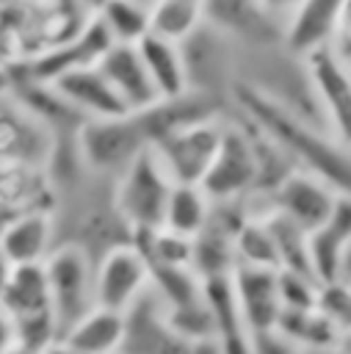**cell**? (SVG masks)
I'll return each instance as SVG.
<instances>
[{"label": "cell", "instance_id": "38", "mask_svg": "<svg viewBox=\"0 0 351 354\" xmlns=\"http://www.w3.org/2000/svg\"><path fill=\"white\" fill-rule=\"evenodd\" d=\"M11 83H14V75H11V69L0 64V97L11 91Z\"/></svg>", "mask_w": 351, "mask_h": 354}, {"label": "cell", "instance_id": "37", "mask_svg": "<svg viewBox=\"0 0 351 354\" xmlns=\"http://www.w3.org/2000/svg\"><path fill=\"white\" fill-rule=\"evenodd\" d=\"M11 271H14V266L8 263V257H6V252L0 249V290H3V285L8 282V277H11Z\"/></svg>", "mask_w": 351, "mask_h": 354}, {"label": "cell", "instance_id": "42", "mask_svg": "<svg viewBox=\"0 0 351 354\" xmlns=\"http://www.w3.org/2000/svg\"><path fill=\"white\" fill-rule=\"evenodd\" d=\"M193 3H202V6H205V0H193Z\"/></svg>", "mask_w": 351, "mask_h": 354}, {"label": "cell", "instance_id": "15", "mask_svg": "<svg viewBox=\"0 0 351 354\" xmlns=\"http://www.w3.org/2000/svg\"><path fill=\"white\" fill-rule=\"evenodd\" d=\"M53 91L80 116V119H116L130 116L99 66H77L64 75H58L53 83Z\"/></svg>", "mask_w": 351, "mask_h": 354}, {"label": "cell", "instance_id": "16", "mask_svg": "<svg viewBox=\"0 0 351 354\" xmlns=\"http://www.w3.org/2000/svg\"><path fill=\"white\" fill-rule=\"evenodd\" d=\"M340 3L343 0H301L298 8L282 22V33H279L282 47L298 61L329 47L334 36Z\"/></svg>", "mask_w": 351, "mask_h": 354}, {"label": "cell", "instance_id": "39", "mask_svg": "<svg viewBox=\"0 0 351 354\" xmlns=\"http://www.w3.org/2000/svg\"><path fill=\"white\" fill-rule=\"evenodd\" d=\"M337 351H340V354H351V335H345V337L340 340V346H337Z\"/></svg>", "mask_w": 351, "mask_h": 354}, {"label": "cell", "instance_id": "27", "mask_svg": "<svg viewBox=\"0 0 351 354\" xmlns=\"http://www.w3.org/2000/svg\"><path fill=\"white\" fill-rule=\"evenodd\" d=\"M235 266H252V268H274L279 271L276 246L271 238V230L265 224V216H249L238 232H235Z\"/></svg>", "mask_w": 351, "mask_h": 354}, {"label": "cell", "instance_id": "25", "mask_svg": "<svg viewBox=\"0 0 351 354\" xmlns=\"http://www.w3.org/2000/svg\"><path fill=\"white\" fill-rule=\"evenodd\" d=\"M205 25V6L193 0H158L149 17V33L171 44H185Z\"/></svg>", "mask_w": 351, "mask_h": 354}, {"label": "cell", "instance_id": "7", "mask_svg": "<svg viewBox=\"0 0 351 354\" xmlns=\"http://www.w3.org/2000/svg\"><path fill=\"white\" fill-rule=\"evenodd\" d=\"M260 183V149L257 133L243 124H227L218 155L202 180V191L213 205L221 202H246L257 194Z\"/></svg>", "mask_w": 351, "mask_h": 354}, {"label": "cell", "instance_id": "24", "mask_svg": "<svg viewBox=\"0 0 351 354\" xmlns=\"http://www.w3.org/2000/svg\"><path fill=\"white\" fill-rule=\"evenodd\" d=\"M210 210H213V202L207 199V194L199 185H174L169 194V202H166L160 230H169L174 235L193 241L207 227Z\"/></svg>", "mask_w": 351, "mask_h": 354}, {"label": "cell", "instance_id": "18", "mask_svg": "<svg viewBox=\"0 0 351 354\" xmlns=\"http://www.w3.org/2000/svg\"><path fill=\"white\" fill-rule=\"evenodd\" d=\"M97 66L130 116H135V113H141L158 102V94H155L149 75H146V69L135 53V44H113L99 58Z\"/></svg>", "mask_w": 351, "mask_h": 354}, {"label": "cell", "instance_id": "19", "mask_svg": "<svg viewBox=\"0 0 351 354\" xmlns=\"http://www.w3.org/2000/svg\"><path fill=\"white\" fill-rule=\"evenodd\" d=\"M58 243L55 213L33 210L11 218L0 232V249L11 266H39Z\"/></svg>", "mask_w": 351, "mask_h": 354}, {"label": "cell", "instance_id": "4", "mask_svg": "<svg viewBox=\"0 0 351 354\" xmlns=\"http://www.w3.org/2000/svg\"><path fill=\"white\" fill-rule=\"evenodd\" d=\"M0 310L11 324L14 340L39 351H50L58 343V329L50 304V288L44 263L14 266L8 282L0 290Z\"/></svg>", "mask_w": 351, "mask_h": 354}, {"label": "cell", "instance_id": "32", "mask_svg": "<svg viewBox=\"0 0 351 354\" xmlns=\"http://www.w3.org/2000/svg\"><path fill=\"white\" fill-rule=\"evenodd\" d=\"M254 3V8L265 17V19H287L296 8H298V3L301 0H252Z\"/></svg>", "mask_w": 351, "mask_h": 354}, {"label": "cell", "instance_id": "40", "mask_svg": "<svg viewBox=\"0 0 351 354\" xmlns=\"http://www.w3.org/2000/svg\"><path fill=\"white\" fill-rule=\"evenodd\" d=\"M301 354H340L337 348H329V351H301Z\"/></svg>", "mask_w": 351, "mask_h": 354}, {"label": "cell", "instance_id": "29", "mask_svg": "<svg viewBox=\"0 0 351 354\" xmlns=\"http://www.w3.org/2000/svg\"><path fill=\"white\" fill-rule=\"evenodd\" d=\"M315 310L337 329L340 340L351 335V285L334 279L318 288V301Z\"/></svg>", "mask_w": 351, "mask_h": 354}, {"label": "cell", "instance_id": "23", "mask_svg": "<svg viewBox=\"0 0 351 354\" xmlns=\"http://www.w3.org/2000/svg\"><path fill=\"white\" fill-rule=\"evenodd\" d=\"M124 335V315L94 307L72 329L61 335L55 348L66 354H119Z\"/></svg>", "mask_w": 351, "mask_h": 354}, {"label": "cell", "instance_id": "8", "mask_svg": "<svg viewBox=\"0 0 351 354\" xmlns=\"http://www.w3.org/2000/svg\"><path fill=\"white\" fill-rule=\"evenodd\" d=\"M224 127H227V122L213 116V119L188 124V127L160 138L158 144H152L155 158L160 160L163 171L169 174V180L174 185H202L207 169L213 166V160L218 155Z\"/></svg>", "mask_w": 351, "mask_h": 354}, {"label": "cell", "instance_id": "21", "mask_svg": "<svg viewBox=\"0 0 351 354\" xmlns=\"http://www.w3.org/2000/svg\"><path fill=\"white\" fill-rule=\"evenodd\" d=\"M205 301L213 318V343L218 354H254V337L246 329L229 277L202 279Z\"/></svg>", "mask_w": 351, "mask_h": 354}, {"label": "cell", "instance_id": "12", "mask_svg": "<svg viewBox=\"0 0 351 354\" xmlns=\"http://www.w3.org/2000/svg\"><path fill=\"white\" fill-rule=\"evenodd\" d=\"M334 199H337V194L323 180H318L301 169H293L265 196V205L271 213L293 221L298 230H304L310 235L326 221Z\"/></svg>", "mask_w": 351, "mask_h": 354}, {"label": "cell", "instance_id": "36", "mask_svg": "<svg viewBox=\"0 0 351 354\" xmlns=\"http://www.w3.org/2000/svg\"><path fill=\"white\" fill-rule=\"evenodd\" d=\"M0 354H50V351H39V348H30V346H25V343H11L8 348H3Z\"/></svg>", "mask_w": 351, "mask_h": 354}, {"label": "cell", "instance_id": "30", "mask_svg": "<svg viewBox=\"0 0 351 354\" xmlns=\"http://www.w3.org/2000/svg\"><path fill=\"white\" fill-rule=\"evenodd\" d=\"M318 282L301 274L279 271V299L282 310H315L318 301Z\"/></svg>", "mask_w": 351, "mask_h": 354}, {"label": "cell", "instance_id": "26", "mask_svg": "<svg viewBox=\"0 0 351 354\" xmlns=\"http://www.w3.org/2000/svg\"><path fill=\"white\" fill-rule=\"evenodd\" d=\"M158 0H108L97 19L111 33L113 44H138L149 33V17Z\"/></svg>", "mask_w": 351, "mask_h": 354}, {"label": "cell", "instance_id": "10", "mask_svg": "<svg viewBox=\"0 0 351 354\" xmlns=\"http://www.w3.org/2000/svg\"><path fill=\"white\" fill-rule=\"evenodd\" d=\"M149 263L133 243L113 246L94 263V301L102 310L124 315L149 290Z\"/></svg>", "mask_w": 351, "mask_h": 354}, {"label": "cell", "instance_id": "6", "mask_svg": "<svg viewBox=\"0 0 351 354\" xmlns=\"http://www.w3.org/2000/svg\"><path fill=\"white\" fill-rule=\"evenodd\" d=\"M44 277H47L53 318L61 340L66 329H72L83 315H88L97 307L94 260L75 243H55V249L44 260Z\"/></svg>", "mask_w": 351, "mask_h": 354}, {"label": "cell", "instance_id": "14", "mask_svg": "<svg viewBox=\"0 0 351 354\" xmlns=\"http://www.w3.org/2000/svg\"><path fill=\"white\" fill-rule=\"evenodd\" d=\"M229 279H232V293H235L240 318H243L246 329L252 332V337L276 332V324L282 315L279 271L235 266Z\"/></svg>", "mask_w": 351, "mask_h": 354}, {"label": "cell", "instance_id": "20", "mask_svg": "<svg viewBox=\"0 0 351 354\" xmlns=\"http://www.w3.org/2000/svg\"><path fill=\"white\" fill-rule=\"evenodd\" d=\"M218 116L216 113V100L207 94V91H196L191 88L188 94L182 97H174V100H158L152 108L135 113V122L146 138V144H158L160 138L188 127V124H196V122H205V119H213Z\"/></svg>", "mask_w": 351, "mask_h": 354}, {"label": "cell", "instance_id": "3", "mask_svg": "<svg viewBox=\"0 0 351 354\" xmlns=\"http://www.w3.org/2000/svg\"><path fill=\"white\" fill-rule=\"evenodd\" d=\"M171 188L174 183L163 171L152 147H146L116 180H111V205L122 224L130 230V238L163 227Z\"/></svg>", "mask_w": 351, "mask_h": 354}, {"label": "cell", "instance_id": "31", "mask_svg": "<svg viewBox=\"0 0 351 354\" xmlns=\"http://www.w3.org/2000/svg\"><path fill=\"white\" fill-rule=\"evenodd\" d=\"M343 61L351 58V0L340 3V14H337V25H334V36L329 44Z\"/></svg>", "mask_w": 351, "mask_h": 354}, {"label": "cell", "instance_id": "22", "mask_svg": "<svg viewBox=\"0 0 351 354\" xmlns=\"http://www.w3.org/2000/svg\"><path fill=\"white\" fill-rule=\"evenodd\" d=\"M135 53L149 75V83H152L158 100H174V97H182L191 91L188 64H185L180 44H171L166 39L146 33L135 44Z\"/></svg>", "mask_w": 351, "mask_h": 354}, {"label": "cell", "instance_id": "35", "mask_svg": "<svg viewBox=\"0 0 351 354\" xmlns=\"http://www.w3.org/2000/svg\"><path fill=\"white\" fill-rule=\"evenodd\" d=\"M105 3H108V0H75V6H77L86 17H97V14H99V8H102Z\"/></svg>", "mask_w": 351, "mask_h": 354}, {"label": "cell", "instance_id": "5", "mask_svg": "<svg viewBox=\"0 0 351 354\" xmlns=\"http://www.w3.org/2000/svg\"><path fill=\"white\" fill-rule=\"evenodd\" d=\"M146 147L135 116L86 119L75 133V152L83 171L108 180H116Z\"/></svg>", "mask_w": 351, "mask_h": 354}, {"label": "cell", "instance_id": "11", "mask_svg": "<svg viewBox=\"0 0 351 354\" xmlns=\"http://www.w3.org/2000/svg\"><path fill=\"white\" fill-rule=\"evenodd\" d=\"M55 152V136L11 91L0 97V163H25L47 169Z\"/></svg>", "mask_w": 351, "mask_h": 354}, {"label": "cell", "instance_id": "28", "mask_svg": "<svg viewBox=\"0 0 351 354\" xmlns=\"http://www.w3.org/2000/svg\"><path fill=\"white\" fill-rule=\"evenodd\" d=\"M265 224L271 230L274 246H276V260H279V271H290V274H301V277H312L310 271V252H307V232L298 230L293 221L276 216V213H265Z\"/></svg>", "mask_w": 351, "mask_h": 354}, {"label": "cell", "instance_id": "43", "mask_svg": "<svg viewBox=\"0 0 351 354\" xmlns=\"http://www.w3.org/2000/svg\"><path fill=\"white\" fill-rule=\"evenodd\" d=\"M345 64H348V66H351V58H348V61H345Z\"/></svg>", "mask_w": 351, "mask_h": 354}, {"label": "cell", "instance_id": "41", "mask_svg": "<svg viewBox=\"0 0 351 354\" xmlns=\"http://www.w3.org/2000/svg\"><path fill=\"white\" fill-rule=\"evenodd\" d=\"M50 354H64V351L61 348H50Z\"/></svg>", "mask_w": 351, "mask_h": 354}, {"label": "cell", "instance_id": "34", "mask_svg": "<svg viewBox=\"0 0 351 354\" xmlns=\"http://www.w3.org/2000/svg\"><path fill=\"white\" fill-rule=\"evenodd\" d=\"M14 343V332H11V324H8V318L3 315V310H0V351L3 348H8Z\"/></svg>", "mask_w": 351, "mask_h": 354}, {"label": "cell", "instance_id": "13", "mask_svg": "<svg viewBox=\"0 0 351 354\" xmlns=\"http://www.w3.org/2000/svg\"><path fill=\"white\" fill-rule=\"evenodd\" d=\"M119 354H193V343L171 329L152 288L124 313Z\"/></svg>", "mask_w": 351, "mask_h": 354}, {"label": "cell", "instance_id": "2", "mask_svg": "<svg viewBox=\"0 0 351 354\" xmlns=\"http://www.w3.org/2000/svg\"><path fill=\"white\" fill-rule=\"evenodd\" d=\"M88 19L75 0H0V64L22 69L72 41Z\"/></svg>", "mask_w": 351, "mask_h": 354}, {"label": "cell", "instance_id": "33", "mask_svg": "<svg viewBox=\"0 0 351 354\" xmlns=\"http://www.w3.org/2000/svg\"><path fill=\"white\" fill-rule=\"evenodd\" d=\"M340 282H345V285H351V241L345 243V249H343V260H340V277H337Z\"/></svg>", "mask_w": 351, "mask_h": 354}, {"label": "cell", "instance_id": "9", "mask_svg": "<svg viewBox=\"0 0 351 354\" xmlns=\"http://www.w3.org/2000/svg\"><path fill=\"white\" fill-rule=\"evenodd\" d=\"M301 64L310 91L326 119V133L351 152V66L332 47L307 55Z\"/></svg>", "mask_w": 351, "mask_h": 354}, {"label": "cell", "instance_id": "1", "mask_svg": "<svg viewBox=\"0 0 351 354\" xmlns=\"http://www.w3.org/2000/svg\"><path fill=\"white\" fill-rule=\"evenodd\" d=\"M232 100L240 108L243 122L268 138L293 163V169L323 180L334 194L351 196V152L329 133H321V127L296 108L249 80H238L232 86Z\"/></svg>", "mask_w": 351, "mask_h": 354}, {"label": "cell", "instance_id": "17", "mask_svg": "<svg viewBox=\"0 0 351 354\" xmlns=\"http://www.w3.org/2000/svg\"><path fill=\"white\" fill-rule=\"evenodd\" d=\"M348 241H351V196L337 194L326 221L307 235L310 271L318 285L334 282L340 277V260Z\"/></svg>", "mask_w": 351, "mask_h": 354}]
</instances>
